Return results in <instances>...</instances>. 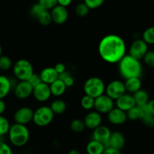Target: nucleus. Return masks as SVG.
<instances>
[{
	"mask_svg": "<svg viewBox=\"0 0 154 154\" xmlns=\"http://www.w3.org/2000/svg\"><path fill=\"white\" fill-rule=\"evenodd\" d=\"M8 135L12 145L17 147H21L28 143L30 133L26 126L14 123L11 126Z\"/></svg>",
	"mask_w": 154,
	"mask_h": 154,
	"instance_id": "3",
	"label": "nucleus"
},
{
	"mask_svg": "<svg viewBox=\"0 0 154 154\" xmlns=\"http://www.w3.org/2000/svg\"><path fill=\"white\" fill-rule=\"evenodd\" d=\"M111 132L108 127L105 126H102L97 127L93 130V140L100 142L105 146L109 140Z\"/></svg>",
	"mask_w": 154,
	"mask_h": 154,
	"instance_id": "17",
	"label": "nucleus"
},
{
	"mask_svg": "<svg viewBox=\"0 0 154 154\" xmlns=\"http://www.w3.org/2000/svg\"><path fill=\"white\" fill-rule=\"evenodd\" d=\"M119 72L125 80L132 78H139L142 74V65L140 60L126 54L119 62Z\"/></svg>",
	"mask_w": 154,
	"mask_h": 154,
	"instance_id": "2",
	"label": "nucleus"
},
{
	"mask_svg": "<svg viewBox=\"0 0 154 154\" xmlns=\"http://www.w3.org/2000/svg\"><path fill=\"white\" fill-rule=\"evenodd\" d=\"M132 96H133L134 100H135V105L138 107L145 106L150 101L149 93L146 90H142V89L134 93Z\"/></svg>",
	"mask_w": 154,
	"mask_h": 154,
	"instance_id": "22",
	"label": "nucleus"
},
{
	"mask_svg": "<svg viewBox=\"0 0 154 154\" xmlns=\"http://www.w3.org/2000/svg\"><path fill=\"white\" fill-rule=\"evenodd\" d=\"M50 108L54 114H62L66 111L67 105L65 101L58 99L53 101L50 105Z\"/></svg>",
	"mask_w": 154,
	"mask_h": 154,
	"instance_id": "26",
	"label": "nucleus"
},
{
	"mask_svg": "<svg viewBox=\"0 0 154 154\" xmlns=\"http://www.w3.org/2000/svg\"><path fill=\"white\" fill-rule=\"evenodd\" d=\"M142 40L147 45H154V26H150L144 30Z\"/></svg>",
	"mask_w": 154,
	"mask_h": 154,
	"instance_id": "27",
	"label": "nucleus"
},
{
	"mask_svg": "<svg viewBox=\"0 0 154 154\" xmlns=\"http://www.w3.org/2000/svg\"><path fill=\"white\" fill-rule=\"evenodd\" d=\"M57 3L59 5L67 8L72 3V0H57Z\"/></svg>",
	"mask_w": 154,
	"mask_h": 154,
	"instance_id": "45",
	"label": "nucleus"
},
{
	"mask_svg": "<svg viewBox=\"0 0 154 154\" xmlns=\"http://www.w3.org/2000/svg\"><path fill=\"white\" fill-rule=\"evenodd\" d=\"M153 131H154V127H153Z\"/></svg>",
	"mask_w": 154,
	"mask_h": 154,
	"instance_id": "50",
	"label": "nucleus"
},
{
	"mask_svg": "<svg viewBox=\"0 0 154 154\" xmlns=\"http://www.w3.org/2000/svg\"><path fill=\"white\" fill-rule=\"evenodd\" d=\"M11 87V80L5 75H0V99H3L9 94Z\"/></svg>",
	"mask_w": 154,
	"mask_h": 154,
	"instance_id": "21",
	"label": "nucleus"
},
{
	"mask_svg": "<svg viewBox=\"0 0 154 154\" xmlns=\"http://www.w3.org/2000/svg\"><path fill=\"white\" fill-rule=\"evenodd\" d=\"M44 11H45V10L41 6V5L38 2L33 5L31 7V9H30V13H31L32 16L35 18V19H37Z\"/></svg>",
	"mask_w": 154,
	"mask_h": 154,
	"instance_id": "36",
	"label": "nucleus"
},
{
	"mask_svg": "<svg viewBox=\"0 0 154 154\" xmlns=\"http://www.w3.org/2000/svg\"><path fill=\"white\" fill-rule=\"evenodd\" d=\"M105 147L103 144L92 139L86 146V152L87 154H102Z\"/></svg>",
	"mask_w": 154,
	"mask_h": 154,
	"instance_id": "24",
	"label": "nucleus"
},
{
	"mask_svg": "<svg viewBox=\"0 0 154 154\" xmlns=\"http://www.w3.org/2000/svg\"><path fill=\"white\" fill-rule=\"evenodd\" d=\"M13 66L11 59L8 56L2 55L0 57V70L7 71Z\"/></svg>",
	"mask_w": 154,
	"mask_h": 154,
	"instance_id": "31",
	"label": "nucleus"
},
{
	"mask_svg": "<svg viewBox=\"0 0 154 154\" xmlns=\"http://www.w3.org/2000/svg\"><path fill=\"white\" fill-rule=\"evenodd\" d=\"M102 154H121V152H120V150H115V149L105 147V150H104Z\"/></svg>",
	"mask_w": 154,
	"mask_h": 154,
	"instance_id": "44",
	"label": "nucleus"
},
{
	"mask_svg": "<svg viewBox=\"0 0 154 154\" xmlns=\"http://www.w3.org/2000/svg\"><path fill=\"white\" fill-rule=\"evenodd\" d=\"M108 120L111 124L122 125L127 120L126 113L117 108H114L107 114Z\"/></svg>",
	"mask_w": 154,
	"mask_h": 154,
	"instance_id": "16",
	"label": "nucleus"
},
{
	"mask_svg": "<svg viewBox=\"0 0 154 154\" xmlns=\"http://www.w3.org/2000/svg\"><path fill=\"white\" fill-rule=\"evenodd\" d=\"M148 52V45L142 39H136L130 45L129 55L138 60L144 58L145 54Z\"/></svg>",
	"mask_w": 154,
	"mask_h": 154,
	"instance_id": "8",
	"label": "nucleus"
},
{
	"mask_svg": "<svg viewBox=\"0 0 154 154\" xmlns=\"http://www.w3.org/2000/svg\"><path fill=\"white\" fill-rule=\"evenodd\" d=\"M141 121L144 123V125L145 126L148 128H153L154 127V117L151 114L147 113L146 114H144L143 116V117L141 118Z\"/></svg>",
	"mask_w": 154,
	"mask_h": 154,
	"instance_id": "38",
	"label": "nucleus"
},
{
	"mask_svg": "<svg viewBox=\"0 0 154 154\" xmlns=\"http://www.w3.org/2000/svg\"><path fill=\"white\" fill-rule=\"evenodd\" d=\"M83 120H84L86 128L94 130L95 129L101 126L102 117V115L97 111H90L85 116Z\"/></svg>",
	"mask_w": 154,
	"mask_h": 154,
	"instance_id": "15",
	"label": "nucleus"
},
{
	"mask_svg": "<svg viewBox=\"0 0 154 154\" xmlns=\"http://www.w3.org/2000/svg\"><path fill=\"white\" fill-rule=\"evenodd\" d=\"M12 67L14 75L19 81H28L35 73L32 63L26 59L18 60Z\"/></svg>",
	"mask_w": 154,
	"mask_h": 154,
	"instance_id": "5",
	"label": "nucleus"
},
{
	"mask_svg": "<svg viewBox=\"0 0 154 154\" xmlns=\"http://www.w3.org/2000/svg\"><path fill=\"white\" fill-rule=\"evenodd\" d=\"M50 89H51V95L54 96H60L65 93L66 91V86L65 85L64 82L60 79H57L52 84H50Z\"/></svg>",
	"mask_w": 154,
	"mask_h": 154,
	"instance_id": "25",
	"label": "nucleus"
},
{
	"mask_svg": "<svg viewBox=\"0 0 154 154\" xmlns=\"http://www.w3.org/2000/svg\"><path fill=\"white\" fill-rule=\"evenodd\" d=\"M84 3L89 9H96L104 4V0H86Z\"/></svg>",
	"mask_w": 154,
	"mask_h": 154,
	"instance_id": "39",
	"label": "nucleus"
},
{
	"mask_svg": "<svg viewBox=\"0 0 154 154\" xmlns=\"http://www.w3.org/2000/svg\"><path fill=\"white\" fill-rule=\"evenodd\" d=\"M105 92L108 97H110L114 101H116L117 99L121 97L123 95L126 93L124 82L119 80L111 81L107 85V87H105Z\"/></svg>",
	"mask_w": 154,
	"mask_h": 154,
	"instance_id": "7",
	"label": "nucleus"
},
{
	"mask_svg": "<svg viewBox=\"0 0 154 154\" xmlns=\"http://www.w3.org/2000/svg\"><path fill=\"white\" fill-rule=\"evenodd\" d=\"M83 89L85 95L96 99L104 94L105 91V84L100 78L91 77L84 82Z\"/></svg>",
	"mask_w": 154,
	"mask_h": 154,
	"instance_id": "4",
	"label": "nucleus"
},
{
	"mask_svg": "<svg viewBox=\"0 0 154 154\" xmlns=\"http://www.w3.org/2000/svg\"><path fill=\"white\" fill-rule=\"evenodd\" d=\"M6 110V104L3 99H0V116L3 114V113Z\"/></svg>",
	"mask_w": 154,
	"mask_h": 154,
	"instance_id": "46",
	"label": "nucleus"
},
{
	"mask_svg": "<svg viewBox=\"0 0 154 154\" xmlns=\"http://www.w3.org/2000/svg\"><path fill=\"white\" fill-rule=\"evenodd\" d=\"M54 69L56 70V72L58 73V75H61V74L64 73V72H66V66L64 63H57L55 66H54Z\"/></svg>",
	"mask_w": 154,
	"mask_h": 154,
	"instance_id": "42",
	"label": "nucleus"
},
{
	"mask_svg": "<svg viewBox=\"0 0 154 154\" xmlns=\"http://www.w3.org/2000/svg\"><path fill=\"white\" fill-rule=\"evenodd\" d=\"M146 109L148 114H151L154 117V99L150 100L146 105Z\"/></svg>",
	"mask_w": 154,
	"mask_h": 154,
	"instance_id": "43",
	"label": "nucleus"
},
{
	"mask_svg": "<svg viewBox=\"0 0 154 154\" xmlns=\"http://www.w3.org/2000/svg\"><path fill=\"white\" fill-rule=\"evenodd\" d=\"M99 54L104 61L108 63H118L126 55V45L120 35H107L99 44Z\"/></svg>",
	"mask_w": 154,
	"mask_h": 154,
	"instance_id": "1",
	"label": "nucleus"
},
{
	"mask_svg": "<svg viewBox=\"0 0 154 154\" xmlns=\"http://www.w3.org/2000/svg\"><path fill=\"white\" fill-rule=\"evenodd\" d=\"M70 127L71 129L74 132H76V133H80V132H83L86 128L84 123V120L78 118L72 120L70 124Z\"/></svg>",
	"mask_w": 154,
	"mask_h": 154,
	"instance_id": "29",
	"label": "nucleus"
},
{
	"mask_svg": "<svg viewBox=\"0 0 154 154\" xmlns=\"http://www.w3.org/2000/svg\"><path fill=\"white\" fill-rule=\"evenodd\" d=\"M38 2L41 5L45 11L52 10L55 6L57 5V0H39Z\"/></svg>",
	"mask_w": 154,
	"mask_h": 154,
	"instance_id": "35",
	"label": "nucleus"
},
{
	"mask_svg": "<svg viewBox=\"0 0 154 154\" xmlns=\"http://www.w3.org/2000/svg\"><path fill=\"white\" fill-rule=\"evenodd\" d=\"M28 82L32 86V87L34 88L35 87H36L37 85H38L39 84L42 82V79H41V77L38 74L34 73L31 77H30L29 79L28 80Z\"/></svg>",
	"mask_w": 154,
	"mask_h": 154,
	"instance_id": "40",
	"label": "nucleus"
},
{
	"mask_svg": "<svg viewBox=\"0 0 154 154\" xmlns=\"http://www.w3.org/2000/svg\"><path fill=\"white\" fill-rule=\"evenodd\" d=\"M55 114L51 111L50 106L43 105L38 108L33 114L32 122L38 126L44 127L51 123Z\"/></svg>",
	"mask_w": 154,
	"mask_h": 154,
	"instance_id": "6",
	"label": "nucleus"
},
{
	"mask_svg": "<svg viewBox=\"0 0 154 154\" xmlns=\"http://www.w3.org/2000/svg\"><path fill=\"white\" fill-rule=\"evenodd\" d=\"M95 99L90 97V96H83L81 99V105L84 110L87 111H91L93 108H94Z\"/></svg>",
	"mask_w": 154,
	"mask_h": 154,
	"instance_id": "28",
	"label": "nucleus"
},
{
	"mask_svg": "<svg viewBox=\"0 0 154 154\" xmlns=\"http://www.w3.org/2000/svg\"><path fill=\"white\" fill-rule=\"evenodd\" d=\"M0 154H13L11 147L5 141H0Z\"/></svg>",
	"mask_w": 154,
	"mask_h": 154,
	"instance_id": "41",
	"label": "nucleus"
},
{
	"mask_svg": "<svg viewBox=\"0 0 154 154\" xmlns=\"http://www.w3.org/2000/svg\"><path fill=\"white\" fill-rule=\"evenodd\" d=\"M125 144H126V138L124 135L120 132L115 131V132H111L109 140L105 147L120 150L124 147Z\"/></svg>",
	"mask_w": 154,
	"mask_h": 154,
	"instance_id": "14",
	"label": "nucleus"
},
{
	"mask_svg": "<svg viewBox=\"0 0 154 154\" xmlns=\"http://www.w3.org/2000/svg\"><path fill=\"white\" fill-rule=\"evenodd\" d=\"M75 14H76L78 16L85 17L89 14L90 9L87 8V6L86 5V4L84 2H81L79 3V4L77 5V6L75 7Z\"/></svg>",
	"mask_w": 154,
	"mask_h": 154,
	"instance_id": "34",
	"label": "nucleus"
},
{
	"mask_svg": "<svg viewBox=\"0 0 154 154\" xmlns=\"http://www.w3.org/2000/svg\"><path fill=\"white\" fill-rule=\"evenodd\" d=\"M10 127L11 125L8 120L4 116H0V136L4 137L5 135H8Z\"/></svg>",
	"mask_w": 154,
	"mask_h": 154,
	"instance_id": "30",
	"label": "nucleus"
},
{
	"mask_svg": "<svg viewBox=\"0 0 154 154\" xmlns=\"http://www.w3.org/2000/svg\"><path fill=\"white\" fill-rule=\"evenodd\" d=\"M59 79H60L61 81H63V82H64L66 87H72V86L75 84V79H74L73 77L71 75H69L67 72H64V73L59 75Z\"/></svg>",
	"mask_w": 154,
	"mask_h": 154,
	"instance_id": "33",
	"label": "nucleus"
},
{
	"mask_svg": "<svg viewBox=\"0 0 154 154\" xmlns=\"http://www.w3.org/2000/svg\"><path fill=\"white\" fill-rule=\"evenodd\" d=\"M153 3H154V1H153Z\"/></svg>",
	"mask_w": 154,
	"mask_h": 154,
	"instance_id": "51",
	"label": "nucleus"
},
{
	"mask_svg": "<svg viewBox=\"0 0 154 154\" xmlns=\"http://www.w3.org/2000/svg\"><path fill=\"white\" fill-rule=\"evenodd\" d=\"M115 104L117 106L116 108L125 111L126 113L136 105L133 96L129 93H125L121 97L117 99L116 100Z\"/></svg>",
	"mask_w": 154,
	"mask_h": 154,
	"instance_id": "18",
	"label": "nucleus"
},
{
	"mask_svg": "<svg viewBox=\"0 0 154 154\" xmlns=\"http://www.w3.org/2000/svg\"><path fill=\"white\" fill-rule=\"evenodd\" d=\"M143 60L148 67L154 69V51H148L143 58Z\"/></svg>",
	"mask_w": 154,
	"mask_h": 154,
	"instance_id": "37",
	"label": "nucleus"
},
{
	"mask_svg": "<svg viewBox=\"0 0 154 154\" xmlns=\"http://www.w3.org/2000/svg\"><path fill=\"white\" fill-rule=\"evenodd\" d=\"M14 91L17 99H26L32 95L33 87L28 81H19L15 86Z\"/></svg>",
	"mask_w": 154,
	"mask_h": 154,
	"instance_id": "13",
	"label": "nucleus"
},
{
	"mask_svg": "<svg viewBox=\"0 0 154 154\" xmlns=\"http://www.w3.org/2000/svg\"><path fill=\"white\" fill-rule=\"evenodd\" d=\"M68 154H81V152H80L78 150H77V149H72V150H69Z\"/></svg>",
	"mask_w": 154,
	"mask_h": 154,
	"instance_id": "47",
	"label": "nucleus"
},
{
	"mask_svg": "<svg viewBox=\"0 0 154 154\" xmlns=\"http://www.w3.org/2000/svg\"><path fill=\"white\" fill-rule=\"evenodd\" d=\"M50 13L51 15L52 22L58 25L65 23L69 18V12L67 8L59 5L58 4L51 11Z\"/></svg>",
	"mask_w": 154,
	"mask_h": 154,
	"instance_id": "12",
	"label": "nucleus"
},
{
	"mask_svg": "<svg viewBox=\"0 0 154 154\" xmlns=\"http://www.w3.org/2000/svg\"><path fill=\"white\" fill-rule=\"evenodd\" d=\"M32 96L38 102H46L52 96L50 86L48 84L42 82L33 88Z\"/></svg>",
	"mask_w": 154,
	"mask_h": 154,
	"instance_id": "11",
	"label": "nucleus"
},
{
	"mask_svg": "<svg viewBox=\"0 0 154 154\" xmlns=\"http://www.w3.org/2000/svg\"><path fill=\"white\" fill-rule=\"evenodd\" d=\"M147 113V109H146V105L143 107H138L135 105L132 108L126 112V117L127 120H141L143 116Z\"/></svg>",
	"mask_w": 154,
	"mask_h": 154,
	"instance_id": "20",
	"label": "nucleus"
},
{
	"mask_svg": "<svg viewBox=\"0 0 154 154\" xmlns=\"http://www.w3.org/2000/svg\"><path fill=\"white\" fill-rule=\"evenodd\" d=\"M126 92L135 93L141 89V81L139 78H132L126 79L124 82Z\"/></svg>",
	"mask_w": 154,
	"mask_h": 154,
	"instance_id": "23",
	"label": "nucleus"
},
{
	"mask_svg": "<svg viewBox=\"0 0 154 154\" xmlns=\"http://www.w3.org/2000/svg\"><path fill=\"white\" fill-rule=\"evenodd\" d=\"M34 111L29 107H21L15 111L14 114V120L15 123L26 126L28 123L32 121Z\"/></svg>",
	"mask_w": 154,
	"mask_h": 154,
	"instance_id": "10",
	"label": "nucleus"
},
{
	"mask_svg": "<svg viewBox=\"0 0 154 154\" xmlns=\"http://www.w3.org/2000/svg\"><path fill=\"white\" fill-rule=\"evenodd\" d=\"M114 101L108 97L106 94H103L95 99L94 108L99 114H108L114 108Z\"/></svg>",
	"mask_w": 154,
	"mask_h": 154,
	"instance_id": "9",
	"label": "nucleus"
},
{
	"mask_svg": "<svg viewBox=\"0 0 154 154\" xmlns=\"http://www.w3.org/2000/svg\"><path fill=\"white\" fill-rule=\"evenodd\" d=\"M151 154H154V152H153V153H151Z\"/></svg>",
	"mask_w": 154,
	"mask_h": 154,
	"instance_id": "49",
	"label": "nucleus"
},
{
	"mask_svg": "<svg viewBox=\"0 0 154 154\" xmlns=\"http://www.w3.org/2000/svg\"><path fill=\"white\" fill-rule=\"evenodd\" d=\"M42 81L45 84H52L59 78V75L54 67H47L42 69V72L39 74Z\"/></svg>",
	"mask_w": 154,
	"mask_h": 154,
	"instance_id": "19",
	"label": "nucleus"
},
{
	"mask_svg": "<svg viewBox=\"0 0 154 154\" xmlns=\"http://www.w3.org/2000/svg\"><path fill=\"white\" fill-rule=\"evenodd\" d=\"M2 45L0 44V57L2 56Z\"/></svg>",
	"mask_w": 154,
	"mask_h": 154,
	"instance_id": "48",
	"label": "nucleus"
},
{
	"mask_svg": "<svg viewBox=\"0 0 154 154\" xmlns=\"http://www.w3.org/2000/svg\"><path fill=\"white\" fill-rule=\"evenodd\" d=\"M37 20L38 21L39 23L42 26H48L52 23V19H51V15L48 11H44L37 18Z\"/></svg>",
	"mask_w": 154,
	"mask_h": 154,
	"instance_id": "32",
	"label": "nucleus"
}]
</instances>
